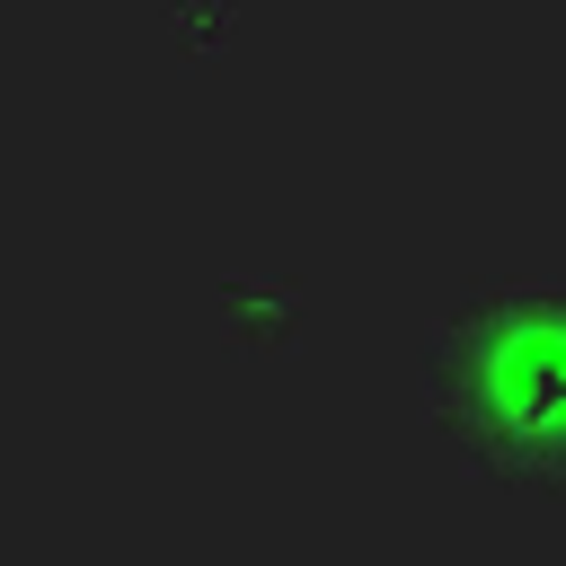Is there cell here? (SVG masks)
<instances>
[{"label":"cell","mask_w":566,"mask_h":566,"mask_svg":"<svg viewBox=\"0 0 566 566\" xmlns=\"http://www.w3.org/2000/svg\"><path fill=\"white\" fill-rule=\"evenodd\" d=\"M433 407L486 469L566 486V283L478 292L433 336Z\"/></svg>","instance_id":"cell-1"}]
</instances>
